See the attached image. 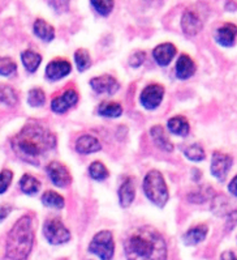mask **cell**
Returning <instances> with one entry per match:
<instances>
[{"label":"cell","mask_w":237,"mask_h":260,"mask_svg":"<svg viewBox=\"0 0 237 260\" xmlns=\"http://www.w3.org/2000/svg\"><path fill=\"white\" fill-rule=\"evenodd\" d=\"M207 236L206 225H198V226L191 228L182 237V242L186 246H195L204 241Z\"/></svg>","instance_id":"19"},{"label":"cell","mask_w":237,"mask_h":260,"mask_svg":"<svg viewBox=\"0 0 237 260\" xmlns=\"http://www.w3.org/2000/svg\"><path fill=\"white\" fill-rule=\"evenodd\" d=\"M74 61H76V66L78 68L80 72H84L85 70H88L91 64L90 54L86 51L85 49H80L74 52Z\"/></svg>","instance_id":"28"},{"label":"cell","mask_w":237,"mask_h":260,"mask_svg":"<svg viewBox=\"0 0 237 260\" xmlns=\"http://www.w3.org/2000/svg\"><path fill=\"white\" fill-rule=\"evenodd\" d=\"M228 190H229V192H231L232 195L237 198V175L231 181V183L228 186Z\"/></svg>","instance_id":"37"},{"label":"cell","mask_w":237,"mask_h":260,"mask_svg":"<svg viewBox=\"0 0 237 260\" xmlns=\"http://www.w3.org/2000/svg\"><path fill=\"white\" fill-rule=\"evenodd\" d=\"M16 71V63L8 56H3L0 60V74L2 76H9Z\"/></svg>","instance_id":"32"},{"label":"cell","mask_w":237,"mask_h":260,"mask_svg":"<svg viewBox=\"0 0 237 260\" xmlns=\"http://www.w3.org/2000/svg\"><path fill=\"white\" fill-rule=\"evenodd\" d=\"M115 251L112 234L107 230L97 233L89 245V252L97 255L102 260H111Z\"/></svg>","instance_id":"5"},{"label":"cell","mask_w":237,"mask_h":260,"mask_svg":"<svg viewBox=\"0 0 237 260\" xmlns=\"http://www.w3.org/2000/svg\"><path fill=\"white\" fill-rule=\"evenodd\" d=\"M185 156L188 157L190 161H202V159H205V157H206V154H205V150L202 149V147H201L200 144H193V145H189L188 148L185 149Z\"/></svg>","instance_id":"31"},{"label":"cell","mask_w":237,"mask_h":260,"mask_svg":"<svg viewBox=\"0 0 237 260\" xmlns=\"http://www.w3.org/2000/svg\"><path fill=\"white\" fill-rule=\"evenodd\" d=\"M46 101V94L41 88H34L29 92L27 95V102L33 107H40L45 104Z\"/></svg>","instance_id":"30"},{"label":"cell","mask_w":237,"mask_h":260,"mask_svg":"<svg viewBox=\"0 0 237 260\" xmlns=\"http://www.w3.org/2000/svg\"><path fill=\"white\" fill-rule=\"evenodd\" d=\"M91 88L94 89V92L99 93H106V94H113L117 92L118 83L116 81L115 77L108 76V75H103V76L94 77L90 80Z\"/></svg>","instance_id":"12"},{"label":"cell","mask_w":237,"mask_h":260,"mask_svg":"<svg viewBox=\"0 0 237 260\" xmlns=\"http://www.w3.org/2000/svg\"><path fill=\"white\" fill-rule=\"evenodd\" d=\"M90 3L100 16H108L113 10V0H90Z\"/></svg>","instance_id":"29"},{"label":"cell","mask_w":237,"mask_h":260,"mask_svg":"<svg viewBox=\"0 0 237 260\" xmlns=\"http://www.w3.org/2000/svg\"><path fill=\"white\" fill-rule=\"evenodd\" d=\"M145 58H146L145 52H143V51H136L133 55L129 58V64H131L133 68L140 67L143 61H145Z\"/></svg>","instance_id":"35"},{"label":"cell","mask_w":237,"mask_h":260,"mask_svg":"<svg viewBox=\"0 0 237 260\" xmlns=\"http://www.w3.org/2000/svg\"><path fill=\"white\" fill-rule=\"evenodd\" d=\"M233 159L231 156L222 153V152H214L213 159H211V174L218 179L223 182L227 178L229 169L232 168Z\"/></svg>","instance_id":"8"},{"label":"cell","mask_w":237,"mask_h":260,"mask_svg":"<svg viewBox=\"0 0 237 260\" xmlns=\"http://www.w3.org/2000/svg\"><path fill=\"white\" fill-rule=\"evenodd\" d=\"M195 72L194 61L191 60L190 56L182 54L176 63V76L180 80H186L191 77Z\"/></svg>","instance_id":"16"},{"label":"cell","mask_w":237,"mask_h":260,"mask_svg":"<svg viewBox=\"0 0 237 260\" xmlns=\"http://www.w3.org/2000/svg\"><path fill=\"white\" fill-rule=\"evenodd\" d=\"M4 207H6V205H3V207H2V220H4V218L7 217V213L11 211V207H7V208H4Z\"/></svg>","instance_id":"39"},{"label":"cell","mask_w":237,"mask_h":260,"mask_svg":"<svg viewBox=\"0 0 237 260\" xmlns=\"http://www.w3.org/2000/svg\"><path fill=\"white\" fill-rule=\"evenodd\" d=\"M220 260H237V256L232 251H225V252L222 254V256H220Z\"/></svg>","instance_id":"38"},{"label":"cell","mask_w":237,"mask_h":260,"mask_svg":"<svg viewBox=\"0 0 237 260\" xmlns=\"http://www.w3.org/2000/svg\"><path fill=\"white\" fill-rule=\"evenodd\" d=\"M168 129L172 132L173 135L177 136H186L189 134V122L185 116H173L168 120Z\"/></svg>","instance_id":"21"},{"label":"cell","mask_w":237,"mask_h":260,"mask_svg":"<svg viewBox=\"0 0 237 260\" xmlns=\"http://www.w3.org/2000/svg\"><path fill=\"white\" fill-rule=\"evenodd\" d=\"M124 252L127 260H167V245L161 233L150 225L128 233Z\"/></svg>","instance_id":"1"},{"label":"cell","mask_w":237,"mask_h":260,"mask_svg":"<svg viewBox=\"0 0 237 260\" xmlns=\"http://www.w3.org/2000/svg\"><path fill=\"white\" fill-rule=\"evenodd\" d=\"M20 187H21L22 192L27 193V195H34L40 191L41 183L33 175L25 174L20 181Z\"/></svg>","instance_id":"25"},{"label":"cell","mask_w":237,"mask_h":260,"mask_svg":"<svg viewBox=\"0 0 237 260\" xmlns=\"http://www.w3.org/2000/svg\"><path fill=\"white\" fill-rule=\"evenodd\" d=\"M34 245V223L30 216H22L9 230L6 254L12 260H25Z\"/></svg>","instance_id":"3"},{"label":"cell","mask_w":237,"mask_h":260,"mask_svg":"<svg viewBox=\"0 0 237 260\" xmlns=\"http://www.w3.org/2000/svg\"><path fill=\"white\" fill-rule=\"evenodd\" d=\"M42 203L43 205L50 207V208L60 209L64 207V198L59 193L54 192V191H47V192L43 193Z\"/></svg>","instance_id":"26"},{"label":"cell","mask_w":237,"mask_h":260,"mask_svg":"<svg viewBox=\"0 0 237 260\" xmlns=\"http://www.w3.org/2000/svg\"><path fill=\"white\" fill-rule=\"evenodd\" d=\"M150 135H151L152 140L156 145H158L161 149L166 150V152H172L173 150V144L168 140L166 132H164L163 127L161 125H154L151 129H150Z\"/></svg>","instance_id":"20"},{"label":"cell","mask_w":237,"mask_h":260,"mask_svg":"<svg viewBox=\"0 0 237 260\" xmlns=\"http://www.w3.org/2000/svg\"><path fill=\"white\" fill-rule=\"evenodd\" d=\"M136 188H134L133 178H127L118 188V200L122 207H129L134 200Z\"/></svg>","instance_id":"17"},{"label":"cell","mask_w":237,"mask_h":260,"mask_svg":"<svg viewBox=\"0 0 237 260\" xmlns=\"http://www.w3.org/2000/svg\"><path fill=\"white\" fill-rule=\"evenodd\" d=\"M89 174L95 181H104L108 177V170H107L103 164L99 162V161H95V162L89 166Z\"/></svg>","instance_id":"27"},{"label":"cell","mask_w":237,"mask_h":260,"mask_svg":"<svg viewBox=\"0 0 237 260\" xmlns=\"http://www.w3.org/2000/svg\"><path fill=\"white\" fill-rule=\"evenodd\" d=\"M70 70H72V66L69 61L56 59V60L50 61L49 66L46 67V77L51 81H56L69 75Z\"/></svg>","instance_id":"11"},{"label":"cell","mask_w":237,"mask_h":260,"mask_svg":"<svg viewBox=\"0 0 237 260\" xmlns=\"http://www.w3.org/2000/svg\"><path fill=\"white\" fill-rule=\"evenodd\" d=\"M12 149L18 157L30 164H38L36 159L54 149L56 138L50 129L38 123H29L11 141Z\"/></svg>","instance_id":"2"},{"label":"cell","mask_w":237,"mask_h":260,"mask_svg":"<svg viewBox=\"0 0 237 260\" xmlns=\"http://www.w3.org/2000/svg\"><path fill=\"white\" fill-rule=\"evenodd\" d=\"M78 94L74 89H68L60 97H55L51 102V109L54 113L63 114L77 104Z\"/></svg>","instance_id":"10"},{"label":"cell","mask_w":237,"mask_h":260,"mask_svg":"<svg viewBox=\"0 0 237 260\" xmlns=\"http://www.w3.org/2000/svg\"><path fill=\"white\" fill-rule=\"evenodd\" d=\"M2 101L8 106H13L17 102V94H16L15 89H12L11 86H3L2 88Z\"/></svg>","instance_id":"33"},{"label":"cell","mask_w":237,"mask_h":260,"mask_svg":"<svg viewBox=\"0 0 237 260\" xmlns=\"http://www.w3.org/2000/svg\"><path fill=\"white\" fill-rule=\"evenodd\" d=\"M47 174H49L52 183L58 187H67L72 182V177H70L67 166H64L60 162H56V161L49 164V166H47Z\"/></svg>","instance_id":"9"},{"label":"cell","mask_w":237,"mask_h":260,"mask_svg":"<svg viewBox=\"0 0 237 260\" xmlns=\"http://www.w3.org/2000/svg\"><path fill=\"white\" fill-rule=\"evenodd\" d=\"M100 143L98 139L93 138L90 135H84L77 140L76 143V150L81 154H90L95 153L98 150H100Z\"/></svg>","instance_id":"18"},{"label":"cell","mask_w":237,"mask_h":260,"mask_svg":"<svg viewBox=\"0 0 237 260\" xmlns=\"http://www.w3.org/2000/svg\"><path fill=\"white\" fill-rule=\"evenodd\" d=\"M202 26H204V22L198 13L190 10L184 13L181 19V28L186 36H195L202 29Z\"/></svg>","instance_id":"13"},{"label":"cell","mask_w":237,"mask_h":260,"mask_svg":"<svg viewBox=\"0 0 237 260\" xmlns=\"http://www.w3.org/2000/svg\"><path fill=\"white\" fill-rule=\"evenodd\" d=\"M43 234L51 245H63L70 239L69 230L64 226V223L59 218H50L46 221Z\"/></svg>","instance_id":"6"},{"label":"cell","mask_w":237,"mask_h":260,"mask_svg":"<svg viewBox=\"0 0 237 260\" xmlns=\"http://www.w3.org/2000/svg\"><path fill=\"white\" fill-rule=\"evenodd\" d=\"M50 4H51L52 8L58 11V12H64V11L68 10L69 0H50Z\"/></svg>","instance_id":"36"},{"label":"cell","mask_w":237,"mask_h":260,"mask_svg":"<svg viewBox=\"0 0 237 260\" xmlns=\"http://www.w3.org/2000/svg\"><path fill=\"white\" fill-rule=\"evenodd\" d=\"M237 26L234 24H224L215 31V40L220 46L232 47L236 42Z\"/></svg>","instance_id":"14"},{"label":"cell","mask_w":237,"mask_h":260,"mask_svg":"<svg viewBox=\"0 0 237 260\" xmlns=\"http://www.w3.org/2000/svg\"><path fill=\"white\" fill-rule=\"evenodd\" d=\"M143 191L147 199L158 207H164L168 202V188L164 182V178L158 170H151L146 174L143 179Z\"/></svg>","instance_id":"4"},{"label":"cell","mask_w":237,"mask_h":260,"mask_svg":"<svg viewBox=\"0 0 237 260\" xmlns=\"http://www.w3.org/2000/svg\"><path fill=\"white\" fill-rule=\"evenodd\" d=\"M123 107L122 105L116 104V102H103L98 106V114L107 118H117L122 115Z\"/></svg>","instance_id":"24"},{"label":"cell","mask_w":237,"mask_h":260,"mask_svg":"<svg viewBox=\"0 0 237 260\" xmlns=\"http://www.w3.org/2000/svg\"><path fill=\"white\" fill-rule=\"evenodd\" d=\"M175 55H176V47L173 46L172 43H162V45L155 47L154 51H152L155 61L163 67L170 64Z\"/></svg>","instance_id":"15"},{"label":"cell","mask_w":237,"mask_h":260,"mask_svg":"<svg viewBox=\"0 0 237 260\" xmlns=\"http://www.w3.org/2000/svg\"><path fill=\"white\" fill-rule=\"evenodd\" d=\"M164 95V88L158 84H151V85L146 86L141 93L140 101L145 109L147 110H154L161 105L162 100Z\"/></svg>","instance_id":"7"},{"label":"cell","mask_w":237,"mask_h":260,"mask_svg":"<svg viewBox=\"0 0 237 260\" xmlns=\"http://www.w3.org/2000/svg\"><path fill=\"white\" fill-rule=\"evenodd\" d=\"M12 178L13 173L11 172V170H8V169H6V170L2 172V186H0V192L4 193V191H7V188H8L9 184H11V181H12Z\"/></svg>","instance_id":"34"},{"label":"cell","mask_w":237,"mask_h":260,"mask_svg":"<svg viewBox=\"0 0 237 260\" xmlns=\"http://www.w3.org/2000/svg\"><path fill=\"white\" fill-rule=\"evenodd\" d=\"M34 33H35V36L40 40L46 41V42H50L55 37L54 28H52L49 22H46L42 19H38L34 22Z\"/></svg>","instance_id":"22"},{"label":"cell","mask_w":237,"mask_h":260,"mask_svg":"<svg viewBox=\"0 0 237 260\" xmlns=\"http://www.w3.org/2000/svg\"><path fill=\"white\" fill-rule=\"evenodd\" d=\"M21 60L25 68L33 74L40 67L41 61H42V56L40 54H36V52L31 51V50H26V51H24L21 54Z\"/></svg>","instance_id":"23"}]
</instances>
